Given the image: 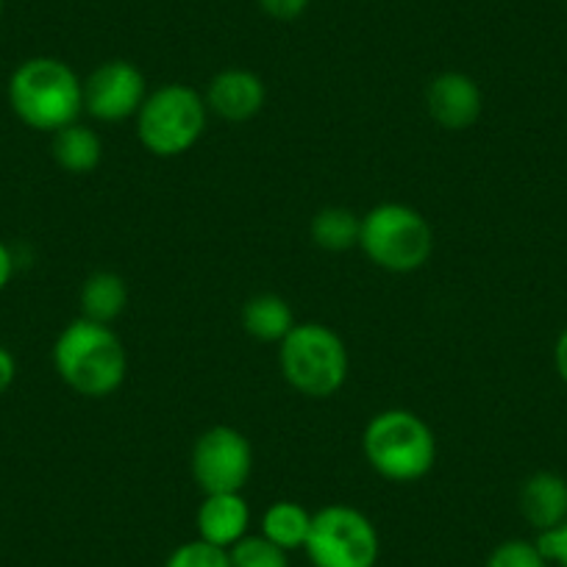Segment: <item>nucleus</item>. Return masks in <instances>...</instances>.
<instances>
[{
  "instance_id": "nucleus-14",
  "label": "nucleus",
  "mask_w": 567,
  "mask_h": 567,
  "mask_svg": "<svg viewBox=\"0 0 567 567\" xmlns=\"http://www.w3.org/2000/svg\"><path fill=\"white\" fill-rule=\"evenodd\" d=\"M51 156L70 176H86L103 162V140L95 128L79 123L51 134Z\"/></svg>"
},
{
  "instance_id": "nucleus-22",
  "label": "nucleus",
  "mask_w": 567,
  "mask_h": 567,
  "mask_svg": "<svg viewBox=\"0 0 567 567\" xmlns=\"http://www.w3.org/2000/svg\"><path fill=\"white\" fill-rule=\"evenodd\" d=\"M537 545L545 559H548V565L567 567V520L550 528V532L537 534Z\"/></svg>"
},
{
  "instance_id": "nucleus-26",
  "label": "nucleus",
  "mask_w": 567,
  "mask_h": 567,
  "mask_svg": "<svg viewBox=\"0 0 567 567\" xmlns=\"http://www.w3.org/2000/svg\"><path fill=\"white\" fill-rule=\"evenodd\" d=\"M554 368H556V373H559V379L567 384V329H561V334L556 337Z\"/></svg>"
},
{
  "instance_id": "nucleus-21",
  "label": "nucleus",
  "mask_w": 567,
  "mask_h": 567,
  "mask_svg": "<svg viewBox=\"0 0 567 567\" xmlns=\"http://www.w3.org/2000/svg\"><path fill=\"white\" fill-rule=\"evenodd\" d=\"M162 567H231V561L226 548H217L204 539H189L178 545Z\"/></svg>"
},
{
  "instance_id": "nucleus-16",
  "label": "nucleus",
  "mask_w": 567,
  "mask_h": 567,
  "mask_svg": "<svg viewBox=\"0 0 567 567\" xmlns=\"http://www.w3.org/2000/svg\"><path fill=\"white\" fill-rule=\"evenodd\" d=\"M239 320H243L245 334L259 342H276V346L296 329L292 307L276 292H259V296L248 298Z\"/></svg>"
},
{
  "instance_id": "nucleus-17",
  "label": "nucleus",
  "mask_w": 567,
  "mask_h": 567,
  "mask_svg": "<svg viewBox=\"0 0 567 567\" xmlns=\"http://www.w3.org/2000/svg\"><path fill=\"white\" fill-rule=\"evenodd\" d=\"M312 515L315 512H309L298 501H276L261 515V537L270 539L287 554L301 550L307 545L309 528H312Z\"/></svg>"
},
{
  "instance_id": "nucleus-2",
  "label": "nucleus",
  "mask_w": 567,
  "mask_h": 567,
  "mask_svg": "<svg viewBox=\"0 0 567 567\" xmlns=\"http://www.w3.org/2000/svg\"><path fill=\"white\" fill-rule=\"evenodd\" d=\"M53 370L59 379L84 398H109L125 384L128 351L112 326L75 318L53 342Z\"/></svg>"
},
{
  "instance_id": "nucleus-3",
  "label": "nucleus",
  "mask_w": 567,
  "mask_h": 567,
  "mask_svg": "<svg viewBox=\"0 0 567 567\" xmlns=\"http://www.w3.org/2000/svg\"><path fill=\"white\" fill-rule=\"evenodd\" d=\"M362 454L381 478L412 484L437 465V437L420 414L409 409H384L364 425Z\"/></svg>"
},
{
  "instance_id": "nucleus-7",
  "label": "nucleus",
  "mask_w": 567,
  "mask_h": 567,
  "mask_svg": "<svg viewBox=\"0 0 567 567\" xmlns=\"http://www.w3.org/2000/svg\"><path fill=\"white\" fill-rule=\"evenodd\" d=\"M303 550L312 567H375L381 554L379 528L357 506H323L312 515Z\"/></svg>"
},
{
  "instance_id": "nucleus-19",
  "label": "nucleus",
  "mask_w": 567,
  "mask_h": 567,
  "mask_svg": "<svg viewBox=\"0 0 567 567\" xmlns=\"http://www.w3.org/2000/svg\"><path fill=\"white\" fill-rule=\"evenodd\" d=\"M228 561H231V567H290L287 550L272 545L261 534H248L237 545H231Z\"/></svg>"
},
{
  "instance_id": "nucleus-23",
  "label": "nucleus",
  "mask_w": 567,
  "mask_h": 567,
  "mask_svg": "<svg viewBox=\"0 0 567 567\" xmlns=\"http://www.w3.org/2000/svg\"><path fill=\"white\" fill-rule=\"evenodd\" d=\"M261 12L270 14L272 20H281V23H292V20L301 18L309 9V0H259Z\"/></svg>"
},
{
  "instance_id": "nucleus-13",
  "label": "nucleus",
  "mask_w": 567,
  "mask_h": 567,
  "mask_svg": "<svg viewBox=\"0 0 567 567\" xmlns=\"http://www.w3.org/2000/svg\"><path fill=\"white\" fill-rule=\"evenodd\" d=\"M517 506H520L523 520L537 528V534L550 532L567 520V478L550 471L532 473L520 484Z\"/></svg>"
},
{
  "instance_id": "nucleus-10",
  "label": "nucleus",
  "mask_w": 567,
  "mask_h": 567,
  "mask_svg": "<svg viewBox=\"0 0 567 567\" xmlns=\"http://www.w3.org/2000/svg\"><path fill=\"white\" fill-rule=\"evenodd\" d=\"M425 109L440 128L465 131L476 125L484 112L482 86L467 73H440L425 86Z\"/></svg>"
},
{
  "instance_id": "nucleus-24",
  "label": "nucleus",
  "mask_w": 567,
  "mask_h": 567,
  "mask_svg": "<svg viewBox=\"0 0 567 567\" xmlns=\"http://www.w3.org/2000/svg\"><path fill=\"white\" fill-rule=\"evenodd\" d=\"M18 379V362L7 346H0V395H7Z\"/></svg>"
},
{
  "instance_id": "nucleus-15",
  "label": "nucleus",
  "mask_w": 567,
  "mask_h": 567,
  "mask_svg": "<svg viewBox=\"0 0 567 567\" xmlns=\"http://www.w3.org/2000/svg\"><path fill=\"white\" fill-rule=\"evenodd\" d=\"M81 318L112 326L128 307V284L120 272L97 270L81 284Z\"/></svg>"
},
{
  "instance_id": "nucleus-18",
  "label": "nucleus",
  "mask_w": 567,
  "mask_h": 567,
  "mask_svg": "<svg viewBox=\"0 0 567 567\" xmlns=\"http://www.w3.org/2000/svg\"><path fill=\"white\" fill-rule=\"evenodd\" d=\"M359 228H362V217L353 215L346 206H326L309 223L312 243L329 254H346V250L359 248Z\"/></svg>"
},
{
  "instance_id": "nucleus-5",
  "label": "nucleus",
  "mask_w": 567,
  "mask_h": 567,
  "mask_svg": "<svg viewBox=\"0 0 567 567\" xmlns=\"http://www.w3.org/2000/svg\"><path fill=\"white\" fill-rule=\"evenodd\" d=\"M134 123L140 145L151 156L176 159L189 154L206 134L209 109L189 84H165L148 92Z\"/></svg>"
},
{
  "instance_id": "nucleus-4",
  "label": "nucleus",
  "mask_w": 567,
  "mask_h": 567,
  "mask_svg": "<svg viewBox=\"0 0 567 567\" xmlns=\"http://www.w3.org/2000/svg\"><path fill=\"white\" fill-rule=\"evenodd\" d=\"M278 368L284 381L301 395L331 398L346 386L351 353L334 329L323 323H296L278 342Z\"/></svg>"
},
{
  "instance_id": "nucleus-12",
  "label": "nucleus",
  "mask_w": 567,
  "mask_h": 567,
  "mask_svg": "<svg viewBox=\"0 0 567 567\" xmlns=\"http://www.w3.org/2000/svg\"><path fill=\"white\" fill-rule=\"evenodd\" d=\"M198 539L217 545V548H231L239 539L248 537L250 528V506L243 493H215L204 495L195 515Z\"/></svg>"
},
{
  "instance_id": "nucleus-27",
  "label": "nucleus",
  "mask_w": 567,
  "mask_h": 567,
  "mask_svg": "<svg viewBox=\"0 0 567 567\" xmlns=\"http://www.w3.org/2000/svg\"><path fill=\"white\" fill-rule=\"evenodd\" d=\"M0 14H3V0H0Z\"/></svg>"
},
{
  "instance_id": "nucleus-20",
  "label": "nucleus",
  "mask_w": 567,
  "mask_h": 567,
  "mask_svg": "<svg viewBox=\"0 0 567 567\" xmlns=\"http://www.w3.org/2000/svg\"><path fill=\"white\" fill-rule=\"evenodd\" d=\"M484 567H548V559L539 550L537 539H506L495 545L493 554L487 556Z\"/></svg>"
},
{
  "instance_id": "nucleus-25",
  "label": "nucleus",
  "mask_w": 567,
  "mask_h": 567,
  "mask_svg": "<svg viewBox=\"0 0 567 567\" xmlns=\"http://www.w3.org/2000/svg\"><path fill=\"white\" fill-rule=\"evenodd\" d=\"M14 276V254L3 239H0V292L7 290Z\"/></svg>"
},
{
  "instance_id": "nucleus-9",
  "label": "nucleus",
  "mask_w": 567,
  "mask_h": 567,
  "mask_svg": "<svg viewBox=\"0 0 567 567\" xmlns=\"http://www.w3.org/2000/svg\"><path fill=\"white\" fill-rule=\"evenodd\" d=\"M148 92V81L136 64L112 59L84 79V112L97 123H123L136 117Z\"/></svg>"
},
{
  "instance_id": "nucleus-6",
  "label": "nucleus",
  "mask_w": 567,
  "mask_h": 567,
  "mask_svg": "<svg viewBox=\"0 0 567 567\" xmlns=\"http://www.w3.org/2000/svg\"><path fill=\"white\" fill-rule=\"evenodd\" d=\"M359 248L381 270L414 272L432 259L434 231L412 206L379 204L362 215Z\"/></svg>"
},
{
  "instance_id": "nucleus-11",
  "label": "nucleus",
  "mask_w": 567,
  "mask_h": 567,
  "mask_svg": "<svg viewBox=\"0 0 567 567\" xmlns=\"http://www.w3.org/2000/svg\"><path fill=\"white\" fill-rule=\"evenodd\" d=\"M209 114L226 123H248L265 109L267 86L254 70L228 68L209 81L204 92Z\"/></svg>"
},
{
  "instance_id": "nucleus-8",
  "label": "nucleus",
  "mask_w": 567,
  "mask_h": 567,
  "mask_svg": "<svg viewBox=\"0 0 567 567\" xmlns=\"http://www.w3.org/2000/svg\"><path fill=\"white\" fill-rule=\"evenodd\" d=\"M189 467L204 495L243 493L254 471V449L234 425H212L195 440Z\"/></svg>"
},
{
  "instance_id": "nucleus-1",
  "label": "nucleus",
  "mask_w": 567,
  "mask_h": 567,
  "mask_svg": "<svg viewBox=\"0 0 567 567\" xmlns=\"http://www.w3.org/2000/svg\"><path fill=\"white\" fill-rule=\"evenodd\" d=\"M7 97L14 117L42 134H56L84 114V81L56 56H34L18 64Z\"/></svg>"
}]
</instances>
